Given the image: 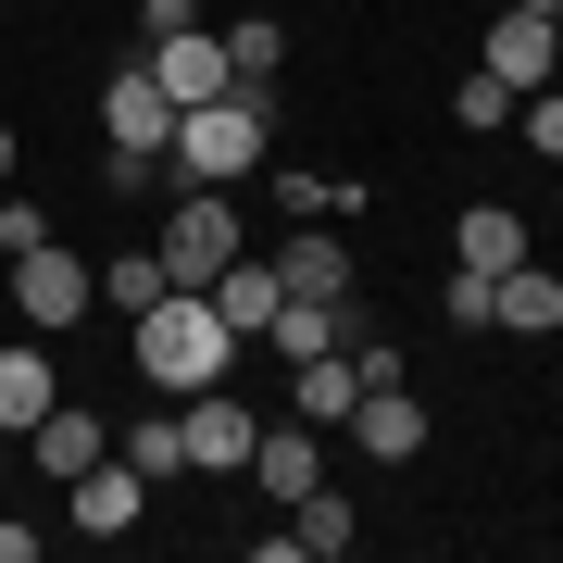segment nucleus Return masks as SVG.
Segmentation results:
<instances>
[{"label":"nucleus","mask_w":563,"mask_h":563,"mask_svg":"<svg viewBox=\"0 0 563 563\" xmlns=\"http://www.w3.org/2000/svg\"><path fill=\"white\" fill-rule=\"evenodd\" d=\"M225 363H239V325H225L201 288H163V301L139 313V376L163 388V401H188V388H225Z\"/></svg>","instance_id":"obj_1"},{"label":"nucleus","mask_w":563,"mask_h":563,"mask_svg":"<svg viewBox=\"0 0 563 563\" xmlns=\"http://www.w3.org/2000/svg\"><path fill=\"white\" fill-rule=\"evenodd\" d=\"M263 139H276V101H251V88H225V101L176 113V139H163V163H176L188 188H239L251 163H263Z\"/></svg>","instance_id":"obj_2"},{"label":"nucleus","mask_w":563,"mask_h":563,"mask_svg":"<svg viewBox=\"0 0 563 563\" xmlns=\"http://www.w3.org/2000/svg\"><path fill=\"white\" fill-rule=\"evenodd\" d=\"M151 251H163V276H176V288H213L225 263L251 251V239H239V201H225V188H188V201L163 213V239H151Z\"/></svg>","instance_id":"obj_3"},{"label":"nucleus","mask_w":563,"mask_h":563,"mask_svg":"<svg viewBox=\"0 0 563 563\" xmlns=\"http://www.w3.org/2000/svg\"><path fill=\"white\" fill-rule=\"evenodd\" d=\"M139 63H151V88H163L176 113H201V101H225V88H239V76H225V38H213V25H176V38H151Z\"/></svg>","instance_id":"obj_4"},{"label":"nucleus","mask_w":563,"mask_h":563,"mask_svg":"<svg viewBox=\"0 0 563 563\" xmlns=\"http://www.w3.org/2000/svg\"><path fill=\"white\" fill-rule=\"evenodd\" d=\"M88 301H101V276H88L63 239H38V251L13 263V313H25V325H76Z\"/></svg>","instance_id":"obj_5"},{"label":"nucleus","mask_w":563,"mask_h":563,"mask_svg":"<svg viewBox=\"0 0 563 563\" xmlns=\"http://www.w3.org/2000/svg\"><path fill=\"white\" fill-rule=\"evenodd\" d=\"M63 501H76V526H88V539H125V526L151 514V476H139L125 451H101L88 476H63Z\"/></svg>","instance_id":"obj_6"},{"label":"nucleus","mask_w":563,"mask_h":563,"mask_svg":"<svg viewBox=\"0 0 563 563\" xmlns=\"http://www.w3.org/2000/svg\"><path fill=\"white\" fill-rule=\"evenodd\" d=\"M176 426H188V463H201V476H239V463H251V439H263V413H239L225 388H188V401H176Z\"/></svg>","instance_id":"obj_7"},{"label":"nucleus","mask_w":563,"mask_h":563,"mask_svg":"<svg viewBox=\"0 0 563 563\" xmlns=\"http://www.w3.org/2000/svg\"><path fill=\"white\" fill-rule=\"evenodd\" d=\"M101 125H113V151H125V163H163V139H176V101L151 88V63H125V76L101 88Z\"/></svg>","instance_id":"obj_8"},{"label":"nucleus","mask_w":563,"mask_h":563,"mask_svg":"<svg viewBox=\"0 0 563 563\" xmlns=\"http://www.w3.org/2000/svg\"><path fill=\"white\" fill-rule=\"evenodd\" d=\"M551 63H563V25H551V13H514V0H501V25H488V76L526 101V88H551Z\"/></svg>","instance_id":"obj_9"},{"label":"nucleus","mask_w":563,"mask_h":563,"mask_svg":"<svg viewBox=\"0 0 563 563\" xmlns=\"http://www.w3.org/2000/svg\"><path fill=\"white\" fill-rule=\"evenodd\" d=\"M351 439L376 451V463H413V451H426V401H413L401 376H388V388H363V401H351Z\"/></svg>","instance_id":"obj_10"},{"label":"nucleus","mask_w":563,"mask_h":563,"mask_svg":"<svg viewBox=\"0 0 563 563\" xmlns=\"http://www.w3.org/2000/svg\"><path fill=\"white\" fill-rule=\"evenodd\" d=\"M351 539H363V514L339 501V488H301V501H288V539H263V563H301V551L325 563V551H351Z\"/></svg>","instance_id":"obj_11"},{"label":"nucleus","mask_w":563,"mask_h":563,"mask_svg":"<svg viewBox=\"0 0 563 563\" xmlns=\"http://www.w3.org/2000/svg\"><path fill=\"white\" fill-rule=\"evenodd\" d=\"M276 276H288V301H351V239L339 225H301V239L276 251Z\"/></svg>","instance_id":"obj_12"},{"label":"nucleus","mask_w":563,"mask_h":563,"mask_svg":"<svg viewBox=\"0 0 563 563\" xmlns=\"http://www.w3.org/2000/svg\"><path fill=\"white\" fill-rule=\"evenodd\" d=\"M239 476H251V488H276V501H301V488H325V451H313V426H263Z\"/></svg>","instance_id":"obj_13"},{"label":"nucleus","mask_w":563,"mask_h":563,"mask_svg":"<svg viewBox=\"0 0 563 563\" xmlns=\"http://www.w3.org/2000/svg\"><path fill=\"white\" fill-rule=\"evenodd\" d=\"M201 301H213L225 325H239V339H263V325H276V301H288V276H276V263H251V251H239V263H225V276L201 288Z\"/></svg>","instance_id":"obj_14"},{"label":"nucleus","mask_w":563,"mask_h":563,"mask_svg":"<svg viewBox=\"0 0 563 563\" xmlns=\"http://www.w3.org/2000/svg\"><path fill=\"white\" fill-rule=\"evenodd\" d=\"M25 451H38L51 476H88V463L113 451V426H101V413H76V401H51L38 426H25Z\"/></svg>","instance_id":"obj_15"},{"label":"nucleus","mask_w":563,"mask_h":563,"mask_svg":"<svg viewBox=\"0 0 563 563\" xmlns=\"http://www.w3.org/2000/svg\"><path fill=\"white\" fill-rule=\"evenodd\" d=\"M213 38H225V76H239L251 101H276V63H288V25H276V13H239V25H213Z\"/></svg>","instance_id":"obj_16"},{"label":"nucleus","mask_w":563,"mask_h":563,"mask_svg":"<svg viewBox=\"0 0 563 563\" xmlns=\"http://www.w3.org/2000/svg\"><path fill=\"white\" fill-rule=\"evenodd\" d=\"M451 263H476V276H514L526 263V213H501V201H476L451 225Z\"/></svg>","instance_id":"obj_17"},{"label":"nucleus","mask_w":563,"mask_h":563,"mask_svg":"<svg viewBox=\"0 0 563 563\" xmlns=\"http://www.w3.org/2000/svg\"><path fill=\"white\" fill-rule=\"evenodd\" d=\"M288 376H301V426H351V401H363L351 339H339V351H313V363H288Z\"/></svg>","instance_id":"obj_18"},{"label":"nucleus","mask_w":563,"mask_h":563,"mask_svg":"<svg viewBox=\"0 0 563 563\" xmlns=\"http://www.w3.org/2000/svg\"><path fill=\"white\" fill-rule=\"evenodd\" d=\"M51 401H63V376H51V351H25V339H13V351H0V426H38Z\"/></svg>","instance_id":"obj_19"},{"label":"nucleus","mask_w":563,"mask_h":563,"mask_svg":"<svg viewBox=\"0 0 563 563\" xmlns=\"http://www.w3.org/2000/svg\"><path fill=\"white\" fill-rule=\"evenodd\" d=\"M501 325H514V339H551V325H563V276H551V263H514V276H501Z\"/></svg>","instance_id":"obj_20"},{"label":"nucleus","mask_w":563,"mask_h":563,"mask_svg":"<svg viewBox=\"0 0 563 563\" xmlns=\"http://www.w3.org/2000/svg\"><path fill=\"white\" fill-rule=\"evenodd\" d=\"M163 288H176V276H163V251H113V263H101V301H113V313H151Z\"/></svg>","instance_id":"obj_21"},{"label":"nucleus","mask_w":563,"mask_h":563,"mask_svg":"<svg viewBox=\"0 0 563 563\" xmlns=\"http://www.w3.org/2000/svg\"><path fill=\"white\" fill-rule=\"evenodd\" d=\"M451 125H463V139H501V125H514V88H501V76L476 63V76L451 88Z\"/></svg>","instance_id":"obj_22"},{"label":"nucleus","mask_w":563,"mask_h":563,"mask_svg":"<svg viewBox=\"0 0 563 563\" xmlns=\"http://www.w3.org/2000/svg\"><path fill=\"white\" fill-rule=\"evenodd\" d=\"M113 451H125V463H139V476H151V488H163V476H188V426H176V413H163V426H125V439H113Z\"/></svg>","instance_id":"obj_23"},{"label":"nucleus","mask_w":563,"mask_h":563,"mask_svg":"<svg viewBox=\"0 0 563 563\" xmlns=\"http://www.w3.org/2000/svg\"><path fill=\"white\" fill-rule=\"evenodd\" d=\"M439 313H451V325H501V276H476V263H451Z\"/></svg>","instance_id":"obj_24"},{"label":"nucleus","mask_w":563,"mask_h":563,"mask_svg":"<svg viewBox=\"0 0 563 563\" xmlns=\"http://www.w3.org/2000/svg\"><path fill=\"white\" fill-rule=\"evenodd\" d=\"M526 151L563 163V88H526Z\"/></svg>","instance_id":"obj_25"},{"label":"nucleus","mask_w":563,"mask_h":563,"mask_svg":"<svg viewBox=\"0 0 563 563\" xmlns=\"http://www.w3.org/2000/svg\"><path fill=\"white\" fill-rule=\"evenodd\" d=\"M38 239H51V213H38V201H0V251L25 263V251H38Z\"/></svg>","instance_id":"obj_26"},{"label":"nucleus","mask_w":563,"mask_h":563,"mask_svg":"<svg viewBox=\"0 0 563 563\" xmlns=\"http://www.w3.org/2000/svg\"><path fill=\"white\" fill-rule=\"evenodd\" d=\"M176 25H201V0H139V38H176Z\"/></svg>","instance_id":"obj_27"},{"label":"nucleus","mask_w":563,"mask_h":563,"mask_svg":"<svg viewBox=\"0 0 563 563\" xmlns=\"http://www.w3.org/2000/svg\"><path fill=\"white\" fill-rule=\"evenodd\" d=\"M0 176H13V125H0Z\"/></svg>","instance_id":"obj_28"},{"label":"nucleus","mask_w":563,"mask_h":563,"mask_svg":"<svg viewBox=\"0 0 563 563\" xmlns=\"http://www.w3.org/2000/svg\"><path fill=\"white\" fill-rule=\"evenodd\" d=\"M514 13H563V0H514Z\"/></svg>","instance_id":"obj_29"},{"label":"nucleus","mask_w":563,"mask_h":563,"mask_svg":"<svg viewBox=\"0 0 563 563\" xmlns=\"http://www.w3.org/2000/svg\"><path fill=\"white\" fill-rule=\"evenodd\" d=\"M251 13H276V0H251Z\"/></svg>","instance_id":"obj_30"},{"label":"nucleus","mask_w":563,"mask_h":563,"mask_svg":"<svg viewBox=\"0 0 563 563\" xmlns=\"http://www.w3.org/2000/svg\"><path fill=\"white\" fill-rule=\"evenodd\" d=\"M551 25H563V13H551Z\"/></svg>","instance_id":"obj_31"}]
</instances>
